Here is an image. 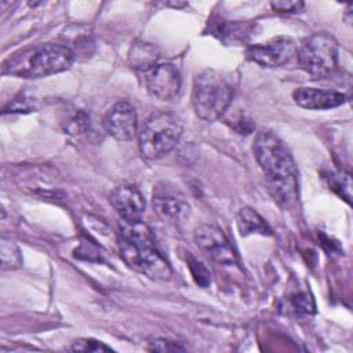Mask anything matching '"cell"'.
Masks as SVG:
<instances>
[{
	"label": "cell",
	"instance_id": "6da1fadb",
	"mask_svg": "<svg viewBox=\"0 0 353 353\" xmlns=\"http://www.w3.org/2000/svg\"><path fill=\"white\" fill-rule=\"evenodd\" d=\"M254 154L274 201L291 207L299 194L298 168L285 143L276 134L261 131L254 141Z\"/></svg>",
	"mask_w": 353,
	"mask_h": 353
},
{
	"label": "cell",
	"instance_id": "e0dca14e",
	"mask_svg": "<svg viewBox=\"0 0 353 353\" xmlns=\"http://www.w3.org/2000/svg\"><path fill=\"white\" fill-rule=\"evenodd\" d=\"M65 131L70 135H83L90 130V114L83 109H73L68 113L65 121Z\"/></svg>",
	"mask_w": 353,
	"mask_h": 353
},
{
	"label": "cell",
	"instance_id": "8fae6325",
	"mask_svg": "<svg viewBox=\"0 0 353 353\" xmlns=\"http://www.w3.org/2000/svg\"><path fill=\"white\" fill-rule=\"evenodd\" d=\"M102 127L116 141H131L138 132V117L134 106L127 101L116 102L105 113Z\"/></svg>",
	"mask_w": 353,
	"mask_h": 353
},
{
	"label": "cell",
	"instance_id": "52a82bcc",
	"mask_svg": "<svg viewBox=\"0 0 353 353\" xmlns=\"http://www.w3.org/2000/svg\"><path fill=\"white\" fill-rule=\"evenodd\" d=\"M154 211L168 222L179 223L189 218L190 204L183 192L171 182H159L152 193Z\"/></svg>",
	"mask_w": 353,
	"mask_h": 353
},
{
	"label": "cell",
	"instance_id": "7c38bea8",
	"mask_svg": "<svg viewBox=\"0 0 353 353\" xmlns=\"http://www.w3.org/2000/svg\"><path fill=\"white\" fill-rule=\"evenodd\" d=\"M109 201L123 222H141L146 203L142 193L134 185L121 183L116 186L110 193Z\"/></svg>",
	"mask_w": 353,
	"mask_h": 353
},
{
	"label": "cell",
	"instance_id": "7a4b0ae2",
	"mask_svg": "<svg viewBox=\"0 0 353 353\" xmlns=\"http://www.w3.org/2000/svg\"><path fill=\"white\" fill-rule=\"evenodd\" d=\"M119 248L123 261L138 273L152 280H167L172 270L157 250L150 229L142 222H123L119 233Z\"/></svg>",
	"mask_w": 353,
	"mask_h": 353
},
{
	"label": "cell",
	"instance_id": "3957f363",
	"mask_svg": "<svg viewBox=\"0 0 353 353\" xmlns=\"http://www.w3.org/2000/svg\"><path fill=\"white\" fill-rule=\"evenodd\" d=\"M73 61L74 52L69 46L44 43L8 58L3 65V73L25 79H39L68 70Z\"/></svg>",
	"mask_w": 353,
	"mask_h": 353
},
{
	"label": "cell",
	"instance_id": "ac0fdd59",
	"mask_svg": "<svg viewBox=\"0 0 353 353\" xmlns=\"http://www.w3.org/2000/svg\"><path fill=\"white\" fill-rule=\"evenodd\" d=\"M330 189L338 192L341 197H343L347 203H350V176L341 172H330L325 175Z\"/></svg>",
	"mask_w": 353,
	"mask_h": 353
},
{
	"label": "cell",
	"instance_id": "5bb4252c",
	"mask_svg": "<svg viewBox=\"0 0 353 353\" xmlns=\"http://www.w3.org/2000/svg\"><path fill=\"white\" fill-rule=\"evenodd\" d=\"M237 228L243 236L248 234H262L270 236L272 229L268 222L251 207H241L236 216Z\"/></svg>",
	"mask_w": 353,
	"mask_h": 353
},
{
	"label": "cell",
	"instance_id": "cb8c5ba5",
	"mask_svg": "<svg viewBox=\"0 0 353 353\" xmlns=\"http://www.w3.org/2000/svg\"><path fill=\"white\" fill-rule=\"evenodd\" d=\"M272 8L277 12H287V14H294V12H299L303 8V3L302 1H272L270 3Z\"/></svg>",
	"mask_w": 353,
	"mask_h": 353
},
{
	"label": "cell",
	"instance_id": "ba28073f",
	"mask_svg": "<svg viewBox=\"0 0 353 353\" xmlns=\"http://www.w3.org/2000/svg\"><path fill=\"white\" fill-rule=\"evenodd\" d=\"M196 245L201 252L219 265L230 266L237 262V254L228 236L215 225H200L193 232Z\"/></svg>",
	"mask_w": 353,
	"mask_h": 353
},
{
	"label": "cell",
	"instance_id": "603a6c76",
	"mask_svg": "<svg viewBox=\"0 0 353 353\" xmlns=\"http://www.w3.org/2000/svg\"><path fill=\"white\" fill-rule=\"evenodd\" d=\"M149 350H154V352H178V350H185V347L178 345L176 342H174L171 339L156 336V338H153L149 342Z\"/></svg>",
	"mask_w": 353,
	"mask_h": 353
},
{
	"label": "cell",
	"instance_id": "d4e9b609",
	"mask_svg": "<svg viewBox=\"0 0 353 353\" xmlns=\"http://www.w3.org/2000/svg\"><path fill=\"white\" fill-rule=\"evenodd\" d=\"M292 303H294V307L298 312H302V313H309V312H312L314 309L313 301H312V298L306 292H301V294L295 295L292 298Z\"/></svg>",
	"mask_w": 353,
	"mask_h": 353
},
{
	"label": "cell",
	"instance_id": "5b68a950",
	"mask_svg": "<svg viewBox=\"0 0 353 353\" xmlns=\"http://www.w3.org/2000/svg\"><path fill=\"white\" fill-rule=\"evenodd\" d=\"M181 119L165 110L149 116L138 134V146L143 157L154 160L170 153L182 137Z\"/></svg>",
	"mask_w": 353,
	"mask_h": 353
},
{
	"label": "cell",
	"instance_id": "30bf717a",
	"mask_svg": "<svg viewBox=\"0 0 353 353\" xmlns=\"http://www.w3.org/2000/svg\"><path fill=\"white\" fill-rule=\"evenodd\" d=\"M296 52V47L292 39L279 36L268 40L266 43L252 44L247 48L245 55L250 61L265 66L277 68L287 63Z\"/></svg>",
	"mask_w": 353,
	"mask_h": 353
},
{
	"label": "cell",
	"instance_id": "44dd1931",
	"mask_svg": "<svg viewBox=\"0 0 353 353\" xmlns=\"http://www.w3.org/2000/svg\"><path fill=\"white\" fill-rule=\"evenodd\" d=\"M70 349L74 350V352H95V353L110 352L112 350L103 342L92 339V338H80V339L72 342Z\"/></svg>",
	"mask_w": 353,
	"mask_h": 353
},
{
	"label": "cell",
	"instance_id": "2e32d148",
	"mask_svg": "<svg viewBox=\"0 0 353 353\" xmlns=\"http://www.w3.org/2000/svg\"><path fill=\"white\" fill-rule=\"evenodd\" d=\"M157 59H159V52L156 47L148 43L135 44L130 54V62L132 68L138 69L141 73L154 66L157 63Z\"/></svg>",
	"mask_w": 353,
	"mask_h": 353
},
{
	"label": "cell",
	"instance_id": "7402d4cb",
	"mask_svg": "<svg viewBox=\"0 0 353 353\" xmlns=\"http://www.w3.org/2000/svg\"><path fill=\"white\" fill-rule=\"evenodd\" d=\"M33 108H34L33 99L26 98V95L21 92L18 97H15L14 99L10 101V103L3 109V113H7V112H30Z\"/></svg>",
	"mask_w": 353,
	"mask_h": 353
},
{
	"label": "cell",
	"instance_id": "4fadbf2b",
	"mask_svg": "<svg viewBox=\"0 0 353 353\" xmlns=\"http://www.w3.org/2000/svg\"><path fill=\"white\" fill-rule=\"evenodd\" d=\"M295 103L310 110H324L338 108L345 103L346 97L342 92L321 90L313 87H299L292 92Z\"/></svg>",
	"mask_w": 353,
	"mask_h": 353
},
{
	"label": "cell",
	"instance_id": "8992f818",
	"mask_svg": "<svg viewBox=\"0 0 353 353\" xmlns=\"http://www.w3.org/2000/svg\"><path fill=\"white\" fill-rule=\"evenodd\" d=\"M299 66L313 79H325L338 66V43L328 33H314L296 48Z\"/></svg>",
	"mask_w": 353,
	"mask_h": 353
},
{
	"label": "cell",
	"instance_id": "277c9868",
	"mask_svg": "<svg viewBox=\"0 0 353 353\" xmlns=\"http://www.w3.org/2000/svg\"><path fill=\"white\" fill-rule=\"evenodd\" d=\"M233 85L228 76L215 70L204 69L196 74L192 88V105L194 113L205 120H218L230 106Z\"/></svg>",
	"mask_w": 353,
	"mask_h": 353
},
{
	"label": "cell",
	"instance_id": "9c48e42d",
	"mask_svg": "<svg viewBox=\"0 0 353 353\" xmlns=\"http://www.w3.org/2000/svg\"><path fill=\"white\" fill-rule=\"evenodd\" d=\"M146 91L160 101L174 99L181 90V74L174 63H156L142 72Z\"/></svg>",
	"mask_w": 353,
	"mask_h": 353
},
{
	"label": "cell",
	"instance_id": "9a60e30c",
	"mask_svg": "<svg viewBox=\"0 0 353 353\" xmlns=\"http://www.w3.org/2000/svg\"><path fill=\"white\" fill-rule=\"evenodd\" d=\"M211 32L219 40L228 44L241 43L250 34V25L236 21H219L212 23Z\"/></svg>",
	"mask_w": 353,
	"mask_h": 353
},
{
	"label": "cell",
	"instance_id": "ffe728a7",
	"mask_svg": "<svg viewBox=\"0 0 353 353\" xmlns=\"http://www.w3.org/2000/svg\"><path fill=\"white\" fill-rule=\"evenodd\" d=\"M188 265H189V269L192 272L194 281L201 287H207L211 281V273L205 268V265L192 255L188 256Z\"/></svg>",
	"mask_w": 353,
	"mask_h": 353
},
{
	"label": "cell",
	"instance_id": "d6986e66",
	"mask_svg": "<svg viewBox=\"0 0 353 353\" xmlns=\"http://www.w3.org/2000/svg\"><path fill=\"white\" fill-rule=\"evenodd\" d=\"M21 254L11 240H1V265L3 269H15L21 266Z\"/></svg>",
	"mask_w": 353,
	"mask_h": 353
}]
</instances>
